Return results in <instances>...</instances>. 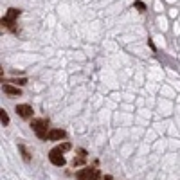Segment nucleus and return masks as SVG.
I'll return each mask as SVG.
<instances>
[{"instance_id": "ddd939ff", "label": "nucleus", "mask_w": 180, "mask_h": 180, "mask_svg": "<svg viewBox=\"0 0 180 180\" xmlns=\"http://www.w3.org/2000/svg\"><path fill=\"white\" fill-rule=\"evenodd\" d=\"M58 148H60L61 151H63V153H65V151H69V150H70V148H72V146H70V142H63V144H60V146H58Z\"/></svg>"}, {"instance_id": "9b49d317", "label": "nucleus", "mask_w": 180, "mask_h": 180, "mask_svg": "<svg viewBox=\"0 0 180 180\" xmlns=\"http://www.w3.org/2000/svg\"><path fill=\"white\" fill-rule=\"evenodd\" d=\"M85 162H86V159H85V155H83V157H78V159L72 160V166H74V168H78V166H83Z\"/></svg>"}, {"instance_id": "f03ea898", "label": "nucleus", "mask_w": 180, "mask_h": 180, "mask_svg": "<svg viewBox=\"0 0 180 180\" xmlns=\"http://www.w3.org/2000/svg\"><path fill=\"white\" fill-rule=\"evenodd\" d=\"M101 173L94 168H83L78 173V180H99Z\"/></svg>"}, {"instance_id": "4468645a", "label": "nucleus", "mask_w": 180, "mask_h": 180, "mask_svg": "<svg viewBox=\"0 0 180 180\" xmlns=\"http://www.w3.org/2000/svg\"><path fill=\"white\" fill-rule=\"evenodd\" d=\"M135 7L139 11H146V4H142V2H135Z\"/></svg>"}, {"instance_id": "20e7f679", "label": "nucleus", "mask_w": 180, "mask_h": 180, "mask_svg": "<svg viewBox=\"0 0 180 180\" xmlns=\"http://www.w3.org/2000/svg\"><path fill=\"white\" fill-rule=\"evenodd\" d=\"M15 112L20 115L22 119H29V117H33V106H31V104H16Z\"/></svg>"}, {"instance_id": "9d476101", "label": "nucleus", "mask_w": 180, "mask_h": 180, "mask_svg": "<svg viewBox=\"0 0 180 180\" xmlns=\"http://www.w3.org/2000/svg\"><path fill=\"white\" fill-rule=\"evenodd\" d=\"M18 150H20L22 151V155H23V160H25V162H29V160H31V155H29V151H27V150H25V146H18Z\"/></svg>"}, {"instance_id": "dca6fc26", "label": "nucleus", "mask_w": 180, "mask_h": 180, "mask_svg": "<svg viewBox=\"0 0 180 180\" xmlns=\"http://www.w3.org/2000/svg\"><path fill=\"white\" fill-rule=\"evenodd\" d=\"M99 180H103V178H99Z\"/></svg>"}, {"instance_id": "1a4fd4ad", "label": "nucleus", "mask_w": 180, "mask_h": 180, "mask_svg": "<svg viewBox=\"0 0 180 180\" xmlns=\"http://www.w3.org/2000/svg\"><path fill=\"white\" fill-rule=\"evenodd\" d=\"M2 25L7 27V29H15V20H9V18H2Z\"/></svg>"}, {"instance_id": "39448f33", "label": "nucleus", "mask_w": 180, "mask_h": 180, "mask_svg": "<svg viewBox=\"0 0 180 180\" xmlns=\"http://www.w3.org/2000/svg\"><path fill=\"white\" fill-rule=\"evenodd\" d=\"M2 90L7 94V96H20L22 90L18 86H13L11 83H2Z\"/></svg>"}, {"instance_id": "f8f14e48", "label": "nucleus", "mask_w": 180, "mask_h": 180, "mask_svg": "<svg viewBox=\"0 0 180 180\" xmlns=\"http://www.w3.org/2000/svg\"><path fill=\"white\" fill-rule=\"evenodd\" d=\"M9 83H15L16 86H23V85L27 83V79H25V78H20V79H11Z\"/></svg>"}, {"instance_id": "f257e3e1", "label": "nucleus", "mask_w": 180, "mask_h": 180, "mask_svg": "<svg viewBox=\"0 0 180 180\" xmlns=\"http://www.w3.org/2000/svg\"><path fill=\"white\" fill-rule=\"evenodd\" d=\"M31 128L34 130V133H36L41 140H47V139H49L47 121H45V119H33V122H31Z\"/></svg>"}, {"instance_id": "7ed1b4c3", "label": "nucleus", "mask_w": 180, "mask_h": 180, "mask_svg": "<svg viewBox=\"0 0 180 180\" xmlns=\"http://www.w3.org/2000/svg\"><path fill=\"white\" fill-rule=\"evenodd\" d=\"M49 160H51L54 166H58V168L65 166V157H63V151H61L60 148H54V150L49 151Z\"/></svg>"}, {"instance_id": "6e6552de", "label": "nucleus", "mask_w": 180, "mask_h": 180, "mask_svg": "<svg viewBox=\"0 0 180 180\" xmlns=\"http://www.w3.org/2000/svg\"><path fill=\"white\" fill-rule=\"evenodd\" d=\"M0 121H2V126H7L9 124V115H7V112L4 108L0 110Z\"/></svg>"}, {"instance_id": "2eb2a0df", "label": "nucleus", "mask_w": 180, "mask_h": 180, "mask_svg": "<svg viewBox=\"0 0 180 180\" xmlns=\"http://www.w3.org/2000/svg\"><path fill=\"white\" fill-rule=\"evenodd\" d=\"M103 180H112V177H110V175H104V177H103Z\"/></svg>"}, {"instance_id": "0eeeda50", "label": "nucleus", "mask_w": 180, "mask_h": 180, "mask_svg": "<svg viewBox=\"0 0 180 180\" xmlns=\"http://www.w3.org/2000/svg\"><path fill=\"white\" fill-rule=\"evenodd\" d=\"M18 16H20V9H15V7L7 9V15H5V18H9V20H16Z\"/></svg>"}, {"instance_id": "423d86ee", "label": "nucleus", "mask_w": 180, "mask_h": 180, "mask_svg": "<svg viewBox=\"0 0 180 180\" xmlns=\"http://www.w3.org/2000/svg\"><path fill=\"white\" fill-rule=\"evenodd\" d=\"M65 135H67V132H65V130L54 128V130H51V132H49V140H61V139H65Z\"/></svg>"}]
</instances>
